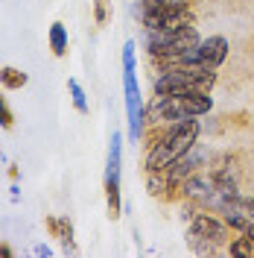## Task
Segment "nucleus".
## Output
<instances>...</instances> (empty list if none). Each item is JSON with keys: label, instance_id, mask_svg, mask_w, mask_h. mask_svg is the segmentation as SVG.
<instances>
[{"label": "nucleus", "instance_id": "nucleus-18", "mask_svg": "<svg viewBox=\"0 0 254 258\" xmlns=\"http://www.w3.org/2000/svg\"><path fill=\"white\" fill-rule=\"evenodd\" d=\"M193 0H141L143 9H155V6H190Z\"/></svg>", "mask_w": 254, "mask_h": 258}, {"label": "nucleus", "instance_id": "nucleus-11", "mask_svg": "<svg viewBox=\"0 0 254 258\" xmlns=\"http://www.w3.org/2000/svg\"><path fill=\"white\" fill-rule=\"evenodd\" d=\"M44 226H47L50 238H59L64 249H73V223H70L67 217H56V214H50L47 220H44Z\"/></svg>", "mask_w": 254, "mask_h": 258}, {"label": "nucleus", "instance_id": "nucleus-15", "mask_svg": "<svg viewBox=\"0 0 254 258\" xmlns=\"http://www.w3.org/2000/svg\"><path fill=\"white\" fill-rule=\"evenodd\" d=\"M67 88H70V100H73V109L79 114H88V97H85V88H82L76 80L67 82Z\"/></svg>", "mask_w": 254, "mask_h": 258}, {"label": "nucleus", "instance_id": "nucleus-1", "mask_svg": "<svg viewBox=\"0 0 254 258\" xmlns=\"http://www.w3.org/2000/svg\"><path fill=\"white\" fill-rule=\"evenodd\" d=\"M199 120H173L161 129V135H152L149 144H146V159H143V167L146 170H164L170 167L175 159H181L187 150H190L196 141H199Z\"/></svg>", "mask_w": 254, "mask_h": 258}, {"label": "nucleus", "instance_id": "nucleus-17", "mask_svg": "<svg viewBox=\"0 0 254 258\" xmlns=\"http://www.w3.org/2000/svg\"><path fill=\"white\" fill-rule=\"evenodd\" d=\"M0 126H3V129L15 126V114H12L9 106H6V97H3V94H0Z\"/></svg>", "mask_w": 254, "mask_h": 258}, {"label": "nucleus", "instance_id": "nucleus-5", "mask_svg": "<svg viewBox=\"0 0 254 258\" xmlns=\"http://www.w3.org/2000/svg\"><path fill=\"white\" fill-rule=\"evenodd\" d=\"M216 82L213 68H167L152 80L155 94H178V91H210Z\"/></svg>", "mask_w": 254, "mask_h": 258}, {"label": "nucleus", "instance_id": "nucleus-10", "mask_svg": "<svg viewBox=\"0 0 254 258\" xmlns=\"http://www.w3.org/2000/svg\"><path fill=\"white\" fill-rule=\"evenodd\" d=\"M228 38H222V35H207V38H202L199 44H196V62L202 64V68H219V64L228 59Z\"/></svg>", "mask_w": 254, "mask_h": 258}, {"label": "nucleus", "instance_id": "nucleus-7", "mask_svg": "<svg viewBox=\"0 0 254 258\" xmlns=\"http://www.w3.org/2000/svg\"><path fill=\"white\" fill-rule=\"evenodd\" d=\"M120 164H123V135L114 129L108 141V161H105V203H108V217H120Z\"/></svg>", "mask_w": 254, "mask_h": 258}, {"label": "nucleus", "instance_id": "nucleus-3", "mask_svg": "<svg viewBox=\"0 0 254 258\" xmlns=\"http://www.w3.org/2000/svg\"><path fill=\"white\" fill-rule=\"evenodd\" d=\"M187 243L199 255H216L222 246L231 243V226L225 223V217L202 209L187 220Z\"/></svg>", "mask_w": 254, "mask_h": 258}, {"label": "nucleus", "instance_id": "nucleus-13", "mask_svg": "<svg viewBox=\"0 0 254 258\" xmlns=\"http://www.w3.org/2000/svg\"><path fill=\"white\" fill-rule=\"evenodd\" d=\"M50 50H53V56H67V27H64L62 21H56L53 27H50Z\"/></svg>", "mask_w": 254, "mask_h": 258}, {"label": "nucleus", "instance_id": "nucleus-12", "mask_svg": "<svg viewBox=\"0 0 254 258\" xmlns=\"http://www.w3.org/2000/svg\"><path fill=\"white\" fill-rule=\"evenodd\" d=\"M0 85H3L6 91H21V88L27 85V74L18 71V68H12V64H3V68H0Z\"/></svg>", "mask_w": 254, "mask_h": 258}, {"label": "nucleus", "instance_id": "nucleus-19", "mask_svg": "<svg viewBox=\"0 0 254 258\" xmlns=\"http://www.w3.org/2000/svg\"><path fill=\"white\" fill-rule=\"evenodd\" d=\"M35 255H53V249H50L47 243H38L35 246Z\"/></svg>", "mask_w": 254, "mask_h": 258}, {"label": "nucleus", "instance_id": "nucleus-20", "mask_svg": "<svg viewBox=\"0 0 254 258\" xmlns=\"http://www.w3.org/2000/svg\"><path fill=\"white\" fill-rule=\"evenodd\" d=\"M0 255H12V249H9L6 243H0Z\"/></svg>", "mask_w": 254, "mask_h": 258}, {"label": "nucleus", "instance_id": "nucleus-16", "mask_svg": "<svg viewBox=\"0 0 254 258\" xmlns=\"http://www.w3.org/2000/svg\"><path fill=\"white\" fill-rule=\"evenodd\" d=\"M108 15H111L108 0H94V24L96 27H105L108 24Z\"/></svg>", "mask_w": 254, "mask_h": 258}, {"label": "nucleus", "instance_id": "nucleus-6", "mask_svg": "<svg viewBox=\"0 0 254 258\" xmlns=\"http://www.w3.org/2000/svg\"><path fill=\"white\" fill-rule=\"evenodd\" d=\"M199 41H202V38H199L196 24L178 27V30H146V50H149L152 64L164 62V59H173L178 53L196 47Z\"/></svg>", "mask_w": 254, "mask_h": 258}, {"label": "nucleus", "instance_id": "nucleus-8", "mask_svg": "<svg viewBox=\"0 0 254 258\" xmlns=\"http://www.w3.org/2000/svg\"><path fill=\"white\" fill-rule=\"evenodd\" d=\"M141 21L146 30H178L193 24V9L190 6H155V9H143Z\"/></svg>", "mask_w": 254, "mask_h": 258}, {"label": "nucleus", "instance_id": "nucleus-9", "mask_svg": "<svg viewBox=\"0 0 254 258\" xmlns=\"http://www.w3.org/2000/svg\"><path fill=\"white\" fill-rule=\"evenodd\" d=\"M219 214L225 217V223L237 232H248L254 235V197H228L222 206H219Z\"/></svg>", "mask_w": 254, "mask_h": 258}, {"label": "nucleus", "instance_id": "nucleus-4", "mask_svg": "<svg viewBox=\"0 0 254 258\" xmlns=\"http://www.w3.org/2000/svg\"><path fill=\"white\" fill-rule=\"evenodd\" d=\"M123 97H126V117H129V141L138 144L143 135V100H141V85H138V62H135V41L123 44Z\"/></svg>", "mask_w": 254, "mask_h": 258}, {"label": "nucleus", "instance_id": "nucleus-2", "mask_svg": "<svg viewBox=\"0 0 254 258\" xmlns=\"http://www.w3.org/2000/svg\"><path fill=\"white\" fill-rule=\"evenodd\" d=\"M213 109V97L210 91H178V94H155L149 112L152 120H164V123H173V120H193V117H202Z\"/></svg>", "mask_w": 254, "mask_h": 258}, {"label": "nucleus", "instance_id": "nucleus-14", "mask_svg": "<svg viewBox=\"0 0 254 258\" xmlns=\"http://www.w3.org/2000/svg\"><path fill=\"white\" fill-rule=\"evenodd\" d=\"M228 252H231V255H242V258H254V235L239 232V238H231Z\"/></svg>", "mask_w": 254, "mask_h": 258}]
</instances>
